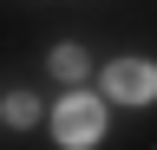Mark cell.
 I'll use <instances>...</instances> for the list:
<instances>
[{
  "mask_svg": "<svg viewBox=\"0 0 157 150\" xmlns=\"http://www.w3.org/2000/svg\"><path fill=\"white\" fill-rule=\"evenodd\" d=\"M98 130H105V104H98V98H66V104H59L52 111V137L59 144H92L98 137Z\"/></svg>",
  "mask_w": 157,
  "mask_h": 150,
  "instance_id": "6da1fadb",
  "label": "cell"
},
{
  "mask_svg": "<svg viewBox=\"0 0 157 150\" xmlns=\"http://www.w3.org/2000/svg\"><path fill=\"white\" fill-rule=\"evenodd\" d=\"M105 85H111V98L144 104V98H157V65H144V59H118V65L105 72Z\"/></svg>",
  "mask_w": 157,
  "mask_h": 150,
  "instance_id": "7a4b0ae2",
  "label": "cell"
},
{
  "mask_svg": "<svg viewBox=\"0 0 157 150\" xmlns=\"http://www.w3.org/2000/svg\"><path fill=\"white\" fill-rule=\"evenodd\" d=\"M52 72H59V79H78V72H85V52H78V46H59L52 52Z\"/></svg>",
  "mask_w": 157,
  "mask_h": 150,
  "instance_id": "3957f363",
  "label": "cell"
},
{
  "mask_svg": "<svg viewBox=\"0 0 157 150\" xmlns=\"http://www.w3.org/2000/svg\"><path fill=\"white\" fill-rule=\"evenodd\" d=\"M39 118V104L26 98V91H13V98H7V124H33Z\"/></svg>",
  "mask_w": 157,
  "mask_h": 150,
  "instance_id": "277c9868",
  "label": "cell"
}]
</instances>
